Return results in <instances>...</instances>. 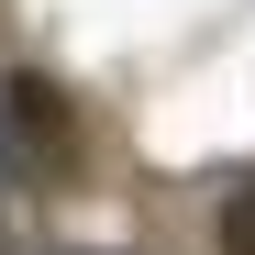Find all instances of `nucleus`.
Instances as JSON below:
<instances>
[{
	"mask_svg": "<svg viewBox=\"0 0 255 255\" xmlns=\"http://www.w3.org/2000/svg\"><path fill=\"white\" fill-rule=\"evenodd\" d=\"M0 122H11V155H22V178L33 189H67L78 166H89V133H78V111L45 67H22V78H0Z\"/></svg>",
	"mask_w": 255,
	"mask_h": 255,
	"instance_id": "1",
	"label": "nucleus"
},
{
	"mask_svg": "<svg viewBox=\"0 0 255 255\" xmlns=\"http://www.w3.org/2000/svg\"><path fill=\"white\" fill-rule=\"evenodd\" d=\"M222 255H255V189L222 200Z\"/></svg>",
	"mask_w": 255,
	"mask_h": 255,
	"instance_id": "2",
	"label": "nucleus"
},
{
	"mask_svg": "<svg viewBox=\"0 0 255 255\" xmlns=\"http://www.w3.org/2000/svg\"><path fill=\"white\" fill-rule=\"evenodd\" d=\"M11 178H22V155H11V122H0V189H11Z\"/></svg>",
	"mask_w": 255,
	"mask_h": 255,
	"instance_id": "3",
	"label": "nucleus"
}]
</instances>
